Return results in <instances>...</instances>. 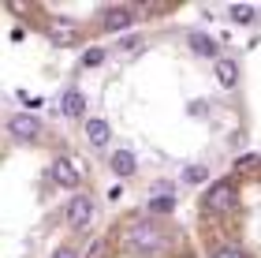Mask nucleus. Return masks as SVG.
Instances as JSON below:
<instances>
[{
  "label": "nucleus",
  "mask_w": 261,
  "mask_h": 258,
  "mask_svg": "<svg viewBox=\"0 0 261 258\" xmlns=\"http://www.w3.org/2000/svg\"><path fill=\"white\" fill-rule=\"evenodd\" d=\"M123 247L130 254H138V258H157L172 247V236L164 232L161 221H153V217H135L127 225L123 232Z\"/></svg>",
  "instance_id": "nucleus-1"
},
{
  "label": "nucleus",
  "mask_w": 261,
  "mask_h": 258,
  "mask_svg": "<svg viewBox=\"0 0 261 258\" xmlns=\"http://www.w3.org/2000/svg\"><path fill=\"white\" fill-rule=\"evenodd\" d=\"M231 206H235V183L231 180L213 183L205 191V198H201V209H209V214H228Z\"/></svg>",
  "instance_id": "nucleus-2"
},
{
  "label": "nucleus",
  "mask_w": 261,
  "mask_h": 258,
  "mask_svg": "<svg viewBox=\"0 0 261 258\" xmlns=\"http://www.w3.org/2000/svg\"><path fill=\"white\" fill-rule=\"evenodd\" d=\"M8 131H11V138H19V143H38L41 138V120L34 112H15L8 120Z\"/></svg>",
  "instance_id": "nucleus-3"
},
{
  "label": "nucleus",
  "mask_w": 261,
  "mask_h": 258,
  "mask_svg": "<svg viewBox=\"0 0 261 258\" xmlns=\"http://www.w3.org/2000/svg\"><path fill=\"white\" fill-rule=\"evenodd\" d=\"M135 19H138V8H127V4H116V8H105L101 11V27L112 30V34L130 30V27H135Z\"/></svg>",
  "instance_id": "nucleus-4"
},
{
  "label": "nucleus",
  "mask_w": 261,
  "mask_h": 258,
  "mask_svg": "<svg viewBox=\"0 0 261 258\" xmlns=\"http://www.w3.org/2000/svg\"><path fill=\"white\" fill-rule=\"evenodd\" d=\"M93 221V198L90 195H75L67 202V225L71 228H90Z\"/></svg>",
  "instance_id": "nucleus-5"
},
{
  "label": "nucleus",
  "mask_w": 261,
  "mask_h": 258,
  "mask_svg": "<svg viewBox=\"0 0 261 258\" xmlns=\"http://www.w3.org/2000/svg\"><path fill=\"white\" fill-rule=\"evenodd\" d=\"M49 172H53V183L56 187H67V191H71V187H79V180H82V169L71 157H56Z\"/></svg>",
  "instance_id": "nucleus-6"
},
{
  "label": "nucleus",
  "mask_w": 261,
  "mask_h": 258,
  "mask_svg": "<svg viewBox=\"0 0 261 258\" xmlns=\"http://www.w3.org/2000/svg\"><path fill=\"white\" fill-rule=\"evenodd\" d=\"M82 131H86L90 146H97V150H105V146L112 143V127H109V120H101V116H86Z\"/></svg>",
  "instance_id": "nucleus-7"
},
{
  "label": "nucleus",
  "mask_w": 261,
  "mask_h": 258,
  "mask_svg": "<svg viewBox=\"0 0 261 258\" xmlns=\"http://www.w3.org/2000/svg\"><path fill=\"white\" fill-rule=\"evenodd\" d=\"M109 169L120 176V180H130V176L138 172V157H135V150H112V154H109Z\"/></svg>",
  "instance_id": "nucleus-8"
},
{
  "label": "nucleus",
  "mask_w": 261,
  "mask_h": 258,
  "mask_svg": "<svg viewBox=\"0 0 261 258\" xmlns=\"http://www.w3.org/2000/svg\"><path fill=\"white\" fill-rule=\"evenodd\" d=\"M45 34H49V41H53V45H60V49H67V45H75V41H79V30L71 27L67 19H53Z\"/></svg>",
  "instance_id": "nucleus-9"
},
{
  "label": "nucleus",
  "mask_w": 261,
  "mask_h": 258,
  "mask_svg": "<svg viewBox=\"0 0 261 258\" xmlns=\"http://www.w3.org/2000/svg\"><path fill=\"white\" fill-rule=\"evenodd\" d=\"M60 112L67 116V120H82V116H86V98H82V90H64ZM82 124H86V120H82Z\"/></svg>",
  "instance_id": "nucleus-10"
},
{
  "label": "nucleus",
  "mask_w": 261,
  "mask_h": 258,
  "mask_svg": "<svg viewBox=\"0 0 261 258\" xmlns=\"http://www.w3.org/2000/svg\"><path fill=\"white\" fill-rule=\"evenodd\" d=\"M191 49H194L198 56H205V60H213V64L220 60V53H217V41H213L205 30H194V34H191Z\"/></svg>",
  "instance_id": "nucleus-11"
},
{
  "label": "nucleus",
  "mask_w": 261,
  "mask_h": 258,
  "mask_svg": "<svg viewBox=\"0 0 261 258\" xmlns=\"http://www.w3.org/2000/svg\"><path fill=\"white\" fill-rule=\"evenodd\" d=\"M217 83L220 86H235V83H239V64L220 56V60H217Z\"/></svg>",
  "instance_id": "nucleus-12"
},
{
  "label": "nucleus",
  "mask_w": 261,
  "mask_h": 258,
  "mask_svg": "<svg viewBox=\"0 0 261 258\" xmlns=\"http://www.w3.org/2000/svg\"><path fill=\"white\" fill-rule=\"evenodd\" d=\"M172 206H175V195L168 191V195H153L149 198V217H164V214H172Z\"/></svg>",
  "instance_id": "nucleus-13"
},
{
  "label": "nucleus",
  "mask_w": 261,
  "mask_h": 258,
  "mask_svg": "<svg viewBox=\"0 0 261 258\" xmlns=\"http://www.w3.org/2000/svg\"><path fill=\"white\" fill-rule=\"evenodd\" d=\"M183 180L198 187V183H205V180H209V169H205V165H187V169H183Z\"/></svg>",
  "instance_id": "nucleus-14"
},
{
  "label": "nucleus",
  "mask_w": 261,
  "mask_h": 258,
  "mask_svg": "<svg viewBox=\"0 0 261 258\" xmlns=\"http://www.w3.org/2000/svg\"><path fill=\"white\" fill-rule=\"evenodd\" d=\"M142 34H123L120 41H116V53H135V49H142Z\"/></svg>",
  "instance_id": "nucleus-15"
},
{
  "label": "nucleus",
  "mask_w": 261,
  "mask_h": 258,
  "mask_svg": "<svg viewBox=\"0 0 261 258\" xmlns=\"http://www.w3.org/2000/svg\"><path fill=\"white\" fill-rule=\"evenodd\" d=\"M228 19L231 22H250L254 19V8L250 4H235V8H228Z\"/></svg>",
  "instance_id": "nucleus-16"
},
{
  "label": "nucleus",
  "mask_w": 261,
  "mask_h": 258,
  "mask_svg": "<svg viewBox=\"0 0 261 258\" xmlns=\"http://www.w3.org/2000/svg\"><path fill=\"white\" fill-rule=\"evenodd\" d=\"M209 258H246L239 247H235V243H220V247H213V254Z\"/></svg>",
  "instance_id": "nucleus-17"
},
{
  "label": "nucleus",
  "mask_w": 261,
  "mask_h": 258,
  "mask_svg": "<svg viewBox=\"0 0 261 258\" xmlns=\"http://www.w3.org/2000/svg\"><path fill=\"white\" fill-rule=\"evenodd\" d=\"M97 64H105V49H86L82 53V67H97Z\"/></svg>",
  "instance_id": "nucleus-18"
},
{
  "label": "nucleus",
  "mask_w": 261,
  "mask_h": 258,
  "mask_svg": "<svg viewBox=\"0 0 261 258\" xmlns=\"http://www.w3.org/2000/svg\"><path fill=\"white\" fill-rule=\"evenodd\" d=\"M49 258H79V247H56Z\"/></svg>",
  "instance_id": "nucleus-19"
}]
</instances>
